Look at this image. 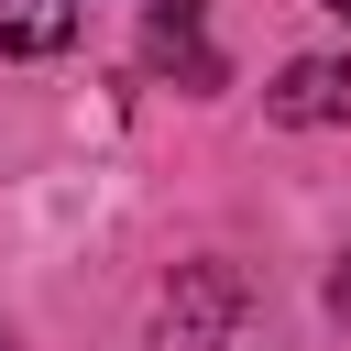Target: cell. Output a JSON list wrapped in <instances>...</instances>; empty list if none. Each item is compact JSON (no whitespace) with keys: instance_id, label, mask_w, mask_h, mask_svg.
Here are the masks:
<instances>
[{"instance_id":"cell-1","label":"cell","mask_w":351,"mask_h":351,"mask_svg":"<svg viewBox=\"0 0 351 351\" xmlns=\"http://www.w3.org/2000/svg\"><path fill=\"white\" fill-rule=\"evenodd\" d=\"M241 318V274L230 263H186L165 296V351H219V329Z\"/></svg>"},{"instance_id":"cell-2","label":"cell","mask_w":351,"mask_h":351,"mask_svg":"<svg viewBox=\"0 0 351 351\" xmlns=\"http://www.w3.org/2000/svg\"><path fill=\"white\" fill-rule=\"evenodd\" d=\"M285 132H329V121H351V55H296L285 77H274V99H263Z\"/></svg>"},{"instance_id":"cell-3","label":"cell","mask_w":351,"mask_h":351,"mask_svg":"<svg viewBox=\"0 0 351 351\" xmlns=\"http://www.w3.org/2000/svg\"><path fill=\"white\" fill-rule=\"evenodd\" d=\"M154 55H165L186 88H219V55H208V33H197V0H154Z\"/></svg>"},{"instance_id":"cell-4","label":"cell","mask_w":351,"mask_h":351,"mask_svg":"<svg viewBox=\"0 0 351 351\" xmlns=\"http://www.w3.org/2000/svg\"><path fill=\"white\" fill-rule=\"evenodd\" d=\"M77 44V0H0V55H66Z\"/></svg>"},{"instance_id":"cell-5","label":"cell","mask_w":351,"mask_h":351,"mask_svg":"<svg viewBox=\"0 0 351 351\" xmlns=\"http://www.w3.org/2000/svg\"><path fill=\"white\" fill-rule=\"evenodd\" d=\"M329 307H340V318H351V263H340V274H329Z\"/></svg>"},{"instance_id":"cell-6","label":"cell","mask_w":351,"mask_h":351,"mask_svg":"<svg viewBox=\"0 0 351 351\" xmlns=\"http://www.w3.org/2000/svg\"><path fill=\"white\" fill-rule=\"evenodd\" d=\"M329 11H340V22H351V0H329Z\"/></svg>"},{"instance_id":"cell-7","label":"cell","mask_w":351,"mask_h":351,"mask_svg":"<svg viewBox=\"0 0 351 351\" xmlns=\"http://www.w3.org/2000/svg\"><path fill=\"white\" fill-rule=\"evenodd\" d=\"M0 351H11V340H0Z\"/></svg>"}]
</instances>
